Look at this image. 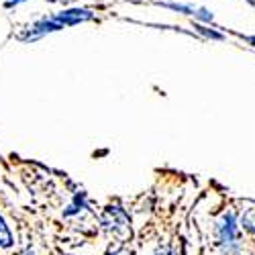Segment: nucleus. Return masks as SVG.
I'll list each match as a JSON object with an SVG mask.
<instances>
[{"label":"nucleus","mask_w":255,"mask_h":255,"mask_svg":"<svg viewBox=\"0 0 255 255\" xmlns=\"http://www.w3.org/2000/svg\"><path fill=\"white\" fill-rule=\"evenodd\" d=\"M84 208H88V204H86V192H78V194L74 196L72 204H70L66 210H63V217L70 219V217H74V215H80Z\"/></svg>","instance_id":"5"},{"label":"nucleus","mask_w":255,"mask_h":255,"mask_svg":"<svg viewBox=\"0 0 255 255\" xmlns=\"http://www.w3.org/2000/svg\"><path fill=\"white\" fill-rule=\"evenodd\" d=\"M194 29H196L200 35H204V37H208V39H212V41H225V35H223V33H219V31H215V29H208L204 23H198V20H196Z\"/></svg>","instance_id":"9"},{"label":"nucleus","mask_w":255,"mask_h":255,"mask_svg":"<svg viewBox=\"0 0 255 255\" xmlns=\"http://www.w3.org/2000/svg\"><path fill=\"white\" fill-rule=\"evenodd\" d=\"M14 245V239H12V233L4 221V217L0 215V249H10Z\"/></svg>","instance_id":"6"},{"label":"nucleus","mask_w":255,"mask_h":255,"mask_svg":"<svg viewBox=\"0 0 255 255\" xmlns=\"http://www.w3.org/2000/svg\"><path fill=\"white\" fill-rule=\"evenodd\" d=\"M155 4H157V6H163V8H172V10H176V12L190 14V16H192V14H194V10H196L192 4H180V2H161V0H157Z\"/></svg>","instance_id":"8"},{"label":"nucleus","mask_w":255,"mask_h":255,"mask_svg":"<svg viewBox=\"0 0 255 255\" xmlns=\"http://www.w3.org/2000/svg\"><path fill=\"white\" fill-rule=\"evenodd\" d=\"M106 255H123L121 251H111V253H106Z\"/></svg>","instance_id":"16"},{"label":"nucleus","mask_w":255,"mask_h":255,"mask_svg":"<svg viewBox=\"0 0 255 255\" xmlns=\"http://www.w3.org/2000/svg\"><path fill=\"white\" fill-rule=\"evenodd\" d=\"M169 255H182L180 251H178V247L174 245V247H169Z\"/></svg>","instance_id":"13"},{"label":"nucleus","mask_w":255,"mask_h":255,"mask_svg":"<svg viewBox=\"0 0 255 255\" xmlns=\"http://www.w3.org/2000/svg\"><path fill=\"white\" fill-rule=\"evenodd\" d=\"M215 241L223 255H241L243 251V233L241 217L235 208H227L215 223Z\"/></svg>","instance_id":"1"},{"label":"nucleus","mask_w":255,"mask_h":255,"mask_svg":"<svg viewBox=\"0 0 255 255\" xmlns=\"http://www.w3.org/2000/svg\"><path fill=\"white\" fill-rule=\"evenodd\" d=\"M192 16L198 20V23H204V25H208V23H212V20H215V14H212L208 8H196Z\"/></svg>","instance_id":"10"},{"label":"nucleus","mask_w":255,"mask_h":255,"mask_svg":"<svg viewBox=\"0 0 255 255\" xmlns=\"http://www.w3.org/2000/svg\"><path fill=\"white\" fill-rule=\"evenodd\" d=\"M241 229L247 231L249 235H255V206L243 210V215H241Z\"/></svg>","instance_id":"7"},{"label":"nucleus","mask_w":255,"mask_h":255,"mask_svg":"<svg viewBox=\"0 0 255 255\" xmlns=\"http://www.w3.org/2000/svg\"><path fill=\"white\" fill-rule=\"evenodd\" d=\"M63 27V23H59V20L55 18V16H43V18H39V20H35V23L20 35L18 39L23 41V43H33V41H37V39H43L45 35H49V33H57V31H61Z\"/></svg>","instance_id":"3"},{"label":"nucleus","mask_w":255,"mask_h":255,"mask_svg":"<svg viewBox=\"0 0 255 255\" xmlns=\"http://www.w3.org/2000/svg\"><path fill=\"white\" fill-rule=\"evenodd\" d=\"M247 41H249V43L255 47V35H251V37H247Z\"/></svg>","instance_id":"15"},{"label":"nucleus","mask_w":255,"mask_h":255,"mask_svg":"<svg viewBox=\"0 0 255 255\" xmlns=\"http://www.w3.org/2000/svg\"><path fill=\"white\" fill-rule=\"evenodd\" d=\"M151 255H169V249H165V247H157Z\"/></svg>","instance_id":"12"},{"label":"nucleus","mask_w":255,"mask_h":255,"mask_svg":"<svg viewBox=\"0 0 255 255\" xmlns=\"http://www.w3.org/2000/svg\"><path fill=\"white\" fill-rule=\"evenodd\" d=\"M102 225H104V229H109L113 235H117L121 239H125L127 235H131L129 217H127V212L121 206H117V204L106 208L104 217H102Z\"/></svg>","instance_id":"2"},{"label":"nucleus","mask_w":255,"mask_h":255,"mask_svg":"<svg viewBox=\"0 0 255 255\" xmlns=\"http://www.w3.org/2000/svg\"><path fill=\"white\" fill-rule=\"evenodd\" d=\"M20 2H27V0H6V2H4V8H12V6L20 4Z\"/></svg>","instance_id":"11"},{"label":"nucleus","mask_w":255,"mask_h":255,"mask_svg":"<svg viewBox=\"0 0 255 255\" xmlns=\"http://www.w3.org/2000/svg\"><path fill=\"white\" fill-rule=\"evenodd\" d=\"M59 23H63L66 27H74L80 23H86V20H92L96 14L90 8H82V6H72V8H63L57 14H53Z\"/></svg>","instance_id":"4"},{"label":"nucleus","mask_w":255,"mask_h":255,"mask_svg":"<svg viewBox=\"0 0 255 255\" xmlns=\"http://www.w3.org/2000/svg\"><path fill=\"white\" fill-rule=\"evenodd\" d=\"M23 255H35V251H33V249H31V247H27V249H25V251H23Z\"/></svg>","instance_id":"14"}]
</instances>
